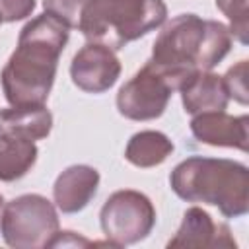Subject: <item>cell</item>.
<instances>
[{"mask_svg": "<svg viewBox=\"0 0 249 249\" xmlns=\"http://www.w3.org/2000/svg\"><path fill=\"white\" fill-rule=\"evenodd\" d=\"M68 39L70 27L49 14H41L21 27L18 47L0 72L10 105H45Z\"/></svg>", "mask_w": 249, "mask_h": 249, "instance_id": "cell-1", "label": "cell"}, {"mask_svg": "<svg viewBox=\"0 0 249 249\" xmlns=\"http://www.w3.org/2000/svg\"><path fill=\"white\" fill-rule=\"evenodd\" d=\"M230 27L196 14H179L163 21L158 33L150 62L167 74L177 89L196 70H212L231 49Z\"/></svg>", "mask_w": 249, "mask_h": 249, "instance_id": "cell-2", "label": "cell"}, {"mask_svg": "<svg viewBox=\"0 0 249 249\" xmlns=\"http://www.w3.org/2000/svg\"><path fill=\"white\" fill-rule=\"evenodd\" d=\"M169 187L179 198L216 206L226 218L249 212V167L235 160L191 156L173 167Z\"/></svg>", "mask_w": 249, "mask_h": 249, "instance_id": "cell-3", "label": "cell"}, {"mask_svg": "<svg viewBox=\"0 0 249 249\" xmlns=\"http://www.w3.org/2000/svg\"><path fill=\"white\" fill-rule=\"evenodd\" d=\"M165 19L167 6L163 0H88L78 29L88 43L121 51L161 27Z\"/></svg>", "mask_w": 249, "mask_h": 249, "instance_id": "cell-4", "label": "cell"}, {"mask_svg": "<svg viewBox=\"0 0 249 249\" xmlns=\"http://www.w3.org/2000/svg\"><path fill=\"white\" fill-rule=\"evenodd\" d=\"M60 230L54 202L37 193H27L4 204L0 214V233L8 247L43 249Z\"/></svg>", "mask_w": 249, "mask_h": 249, "instance_id": "cell-5", "label": "cell"}, {"mask_svg": "<svg viewBox=\"0 0 249 249\" xmlns=\"http://www.w3.org/2000/svg\"><path fill=\"white\" fill-rule=\"evenodd\" d=\"M99 224L103 235L115 247L134 245L152 233L156 226V208L144 193L121 189L103 202Z\"/></svg>", "mask_w": 249, "mask_h": 249, "instance_id": "cell-6", "label": "cell"}, {"mask_svg": "<svg viewBox=\"0 0 249 249\" xmlns=\"http://www.w3.org/2000/svg\"><path fill=\"white\" fill-rule=\"evenodd\" d=\"M177 91L175 82L150 60L121 86L117 93V111L130 121H154L161 117Z\"/></svg>", "mask_w": 249, "mask_h": 249, "instance_id": "cell-7", "label": "cell"}, {"mask_svg": "<svg viewBox=\"0 0 249 249\" xmlns=\"http://www.w3.org/2000/svg\"><path fill=\"white\" fill-rule=\"evenodd\" d=\"M121 60L113 49L99 43H86L70 62V78L86 93L111 89L121 76Z\"/></svg>", "mask_w": 249, "mask_h": 249, "instance_id": "cell-8", "label": "cell"}, {"mask_svg": "<svg viewBox=\"0 0 249 249\" xmlns=\"http://www.w3.org/2000/svg\"><path fill=\"white\" fill-rule=\"evenodd\" d=\"M189 126L193 136L202 144L247 152V142H249L247 115L235 117V115H228L226 111H208V113L193 115Z\"/></svg>", "mask_w": 249, "mask_h": 249, "instance_id": "cell-9", "label": "cell"}, {"mask_svg": "<svg viewBox=\"0 0 249 249\" xmlns=\"http://www.w3.org/2000/svg\"><path fill=\"white\" fill-rule=\"evenodd\" d=\"M167 247H226L235 249L237 243L231 230L224 222H214V218L200 206H191L185 210L183 220L175 235L167 241Z\"/></svg>", "mask_w": 249, "mask_h": 249, "instance_id": "cell-10", "label": "cell"}, {"mask_svg": "<svg viewBox=\"0 0 249 249\" xmlns=\"http://www.w3.org/2000/svg\"><path fill=\"white\" fill-rule=\"evenodd\" d=\"M99 171L88 163L68 165L53 185L54 206L62 214H76L84 210L99 189Z\"/></svg>", "mask_w": 249, "mask_h": 249, "instance_id": "cell-11", "label": "cell"}, {"mask_svg": "<svg viewBox=\"0 0 249 249\" xmlns=\"http://www.w3.org/2000/svg\"><path fill=\"white\" fill-rule=\"evenodd\" d=\"M181 93V103L189 115L208 113V111H226L230 97L224 88L222 76L212 70L193 72L177 89Z\"/></svg>", "mask_w": 249, "mask_h": 249, "instance_id": "cell-12", "label": "cell"}, {"mask_svg": "<svg viewBox=\"0 0 249 249\" xmlns=\"http://www.w3.org/2000/svg\"><path fill=\"white\" fill-rule=\"evenodd\" d=\"M53 130V113L47 105H21L0 109V134L23 138V140H43Z\"/></svg>", "mask_w": 249, "mask_h": 249, "instance_id": "cell-13", "label": "cell"}, {"mask_svg": "<svg viewBox=\"0 0 249 249\" xmlns=\"http://www.w3.org/2000/svg\"><path fill=\"white\" fill-rule=\"evenodd\" d=\"M173 150L175 146L167 134L160 130H140L126 142L124 160L134 167L148 169L163 163L173 154Z\"/></svg>", "mask_w": 249, "mask_h": 249, "instance_id": "cell-14", "label": "cell"}, {"mask_svg": "<svg viewBox=\"0 0 249 249\" xmlns=\"http://www.w3.org/2000/svg\"><path fill=\"white\" fill-rule=\"evenodd\" d=\"M37 156L35 142L0 134V181L12 183L25 177L35 165Z\"/></svg>", "mask_w": 249, "mask_h": 249, "instance_id": "cell-15", "label": "cell"}, {"mask_svg": "<svg viewBox=\"0 0 249 249\" xmlns=\"http://www.w3.org/2000/svg\"><path fill=\"white\" fill-rule=\"evenodd\" d=\"M216 8L228 18L231 37H235L241 45H247V33H249L247 0H216Z\"/></svg>", "mask_w": 249, "mask_h": 249, "instance_id": "cell-16", "label": "cell"}, {"mask_svg": "<svg viewBox=\"0 0 249 249\" xmlns=\"http://www.w3.org/2000/svg\"><path fill=\"white\" fill-rule=\"evenodd\" d=\"M86 2L88 0H43V10L45 14L60 19L70 29H76L80 25Z\"/></svg>", "mask_w": 249, "mask_h": 249, "instance_id": "cell-17", "label": "cell"}, {"mask_svg": "<svg viewBox=\"0 0 249 249\" xmlns=\"http://www.w3.org/2000/svg\"><path fill=\"white\" fill-rule=\"evenodd\" d=\"M224 88L228 91V97L247 105L249 103V91H247V60H239L233 64L224 76H222Z\"/></svg>", "mask_w": 249, "mask_h": 249, "instance_id": "cell-18", "label": "cell"}, {"mask_svg": "<svg viewBox=\"0 0 249 249\" xmlns=\"http://www.w3.org/2000/svg\"><path fill=\"white\" fill-rule=\"evenodd\" d=\"M35 6V0H0V18L4 23L21 21L33 14Z\"/></svg>", "mask_w": 249, "mask_h": 249, "instance_id": "cell-19", "label": "cell"}, {"mask_svg": "<svg viewBox=\"0 0 249 249\" xmlns=\"http://www.w3.org/2000/svg\"><path fill=\"white\" fill-rule=\"evenodd\" d=\"M89 245H93V241L78 235L76 231H68V230L66 231L58 230L56 235L49 243V247H89Z\"/></svg>", "mask_w": 249, "mask_h": 249, "instance_id": "cell-20", "label": "cell"}, {"mask_svg": "<svg viewBox=\"0 0 249 249\" xmlns=\"http://www.w3.org/2000/svg\"><path fill=\"white\" fill-rule=\"evenodd\" d=\"M2 208H4V196L0 195V214H2Z\"/></svg>", "mask_w": 249, "mask_h": 249, "instance_id": "cell-21", "label": "cell"}, {"mask_svg": "<svg viewBox=\"0 0 249 249\" xmlns=\"http://www.w3.org/2000/svg\"><path fill=\"white\" fill-rule=\"evenodd\" d=\"M2 23H4V21H2V18H0V25H2Z\"/></svg>", "mask_w": 249, "mask_h": 249, "instance_id": "cell-22", "label": "cell"}]
</instances>
